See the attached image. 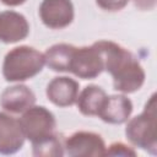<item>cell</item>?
Wrapping results in <instances>:
<instances>
[{"label": "cell", "mask_w": 157, "mask_h": 157, "mask_svg": "<svg viewBox=\"0 0 157 157\" xmlns=\"http://www.w3.org/2000/svg\"><path fill=\"white\" fill-rule=\"evenodd\" d=\"M29 33L26 17L16 11L0 12V42L10 44L25 39Z\"/></svg>", "instance_id": "obj_9"}, {"label": "cell", "mask_w": 157, "mask_h": 157, "mask_svg": "<svg viewBox=\"0 0 157 157\" xmlns=\"http://www.w3.org/2000/svg\"><path fill=\"white\" fill-rule=\"evenodd\" d=\"M23 135L32 144L42 141L52 135L56 126L54 114L43 105H32L18 119Z\"/></svg>", "instance_id": "obj_4"}, {"label": "cell", "mask_w": 157, "mask_h": 157, "mask_svg": "<svg viewBox=\"0 0 157 157\" xmlns=\"http://www.w3.org/2000/svg\"><path fill=\"white\" fill-rule=\"evenodd\" d=\"M107 93L103 88L96 85L86 86L77 96L76 103L81 114L87 117H98L101 108L104 104Z\"/></svg>", "instance_id": "obj_13"}, {"label": "cell", "mask_w": 157, "mask_h": 157, "mask_svg": "<svg viewBox=\"0 0 157 157\" xmlns=\"http://www.w3.org/2000/svg\"><path fill=\"white\" fill-rule=\"evenodd\" d=\"M76 47L66 43L54 44L53 47L48 48L44 53L45 65L52 69L53 71L58 72H69L70 60L74 54Z\"/></svg>", "instance_id": "obj_14"}, {"label": "cell", "mask_w": 157, "mask_h": 157, "mask_svg": "<svg viewBox=\"0 0 157 157\" xmlns=\"http://www.w3.org/2000/svg\"><path fill=\"white\" fill-rule=\"evenodd\" d=\"M45 65L44 54L39 50L21 45L11 49L2 63V76L9 82H21L38 75Z\"/></svg>", "instance_id": "obj_2"}, {"label": "cell", "mask_w": 157, "mask_h": 157, "mask_svg": "<svg viewBox=\"0 0 157 157\" xmlns=\"http://www.w3.org/2000/svg\"><path fill=\"white\" fill-rule=\"evenodd\" d=\"M0 1L7 6H18V5H22L26 0H0Z\"/></svg>", "instance_id": "obj_19"}, {"label": "cell", "mask_w": 157, "mask_h": 157, "mask_svg": "<svg viewBox=\"0 0 157 157\" xmlns=\"http://www.w3.org/2000/svg\"><path fill=\"white\" fill-rule=\"evenodd\" d=\"M39 17L48 28H65L74 20V5L71 0H43L39 6Z\"/></svg>", "instance_id": "obj_7"}, {"label": "cell", "mask_w": 157, "mask_h": 157, "mask_svg": "<svg viewBox=\"0 0 157 157\" xmlns=\"http://www.w3.org/2000/svg\"><path fill=\"white\" fill-rule=\"evenodd\" d=\"M105 156H136V151L123 144V142H115L112 144L107 150H105Z\"/></svg>", "instance_id": "obj_16"}, {"label": "cell", "mask_w": 157, "mask_h": 157, "mask_svg": "<svg viewBox=\"0 0 157 157\" xmlns=\"http://www.w3.org/2000/svg\"><path fill=\"white\" fill-rule=\"evenodd\" d=\"M132 2L140 10H152L156 5V0H132Z\"/></svg>", "instance_id": "obj_18"}, {"label": "cell", "mask_w": 157, "mask_h": 157, "mask_svg": "<svg viewBox=\"0 0 157 157\" xmlns=\"http://www.w3.org/2000/svg\"><path fill=\"white\" fill-rule=\"evenodd\" d=\"M97 5L105 11H119L124 9L129 0H96Z\"/></svg>", "instance_id": "obj_17"}, {"label": "cell", "mask_w": 157, "mask_h": 157, "mask_svg": "<svg viewBox=\"0 0 157 157\" xmlns=\"http://www.w3.org/2000/svg\"><path fill=\"white\" fill-rule=\"evenodd\" d=\"M103 70V60L94 44L91 47L75 48L70 60L69 72H72L82 80H92Z\"/></svg>", "instance_id": "obj_5"}, {"label": "cell", "mask_w": 157, "mask_h": 157, "mask_svg": "<svg viewBox=\"0 0 157 157\" xmlns=\"http://www.w3.org/2000/svg\"><path fill=\"white\" fill-rule=\"evenodd\" d=\"M33 155L34 156H43V157H58L64 155V147L61 146L60 140L54 134L42 141L32 144Z\"/></svg>", "instance_id": "obj_15"}, {"label": "cell", "mask_w": 157, "mask_h": 157, "mask_svg": "<svg viewBox=\"0 0 157 157\" xmlns=\"http://www.w3.org/2000/svg\"><path fill=\"white\" fill-rule=\"evenodd\" d=\"M36 96L25 85L7 87L0 96V105L10 113H23L34 105Z\"/></svg>", "instance_id": "obj_11"}, {"label": "cell", "mask_w": 157, "mask_h": 157, "mask_svg": "<svg viewBox=\"0 0 157 157\" xmlns=\"http://www.w3.org/2000/svg\"><path fill=\"white\" fill-rule=\"evenodd\" d=\"M102 60L103 69L113 77V87L121 93H134L145 82V71L137 59L121 45L110 40L94 43Z\"/></svg>", "instance_id": "obj_1"}, {"label": "cell", "mask_w": 157, "mask_h": 157, "mask_svg": "<svg viewBox=\"0 0 157 157\" xmlns=\"http://www.w3.org/2000/svg\"><path fill=\"white\" fill-rule=\"evenodd\" d=\"M25 135L20 120L6 113H0V153L13 155L22 148Z\"/></svg>", "instance_id": "obj_8"}, {"label": "cell", "mask_w": 157, "mask_h": 157, "mask_svg": "<svg viewBox=\"0 0 157 157\" xmlns=\"http://www.w3.org/2000/svg\"><path fill=\"white\" fill-rule=\"evenodd\" d=\"M78 83L70 77L61 76L53 78L47 86L48 99L58 107H69L76 103Z\"/></svg>", "instance_id": "obj_10"}, {"label": "cell", "mask_w": 157, "mask_h": 157, "mask_svg": "<svg viewBox=\"0 0 157 157\" xmlns=\"http://www.w3.org/2000/svg\"><path fill=\"white\" fill-rule=\"evenodd\" d=\"M156 94L153 93L141 114L128 121L125 135L136 147L147 151L151 155L157 153V131H156Z\"/></svg>", "instance_id": "obj_3"}, {"label": "cell", "mask_w": 157, "mask_h": 157, "mask_svg": "<svg viewBox=\"0 0 157 157\" xmlns=\"http://www.w3.org/2000/svg\"><path fill=\"white\" fill-rule=\"evenodd\" d=\"M65 153L72 157L105 156V144L101 135L91 131H77L69 136L64 144Z\"/></svg>", "instance_id": "obj_6"}, {"label": "cell", "mask_w": 157, "mask_h": 157, "mask_svg": "<svg viewBox=\"0 0 157 157\" xmlns=\"http://www.w3.org/2000/svg\"><path fill=\"white\" fill-rule=\"evenodd\" d=\"M132 112L131 101L121 94L107 96L98 117L108 124H123L128 121Z\"/></svg>", "instance_id": "obj_12"}]
</instances>
